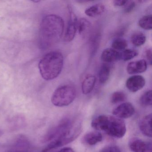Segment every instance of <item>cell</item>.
Segmentation results:
<instances>
[{
  "mask_svg": "<svg viewBox=\"0 0 152 152\" xmlns=\"http://www.w3.org/2000/svg\"><path fill=\"white\" fill-rule=\"evenodd\" d=\"M91 125L95 129L104 132L113 137H123L126 133L124 121L115 116L99 115L92 121Z\"/></svg>",
  "mask_w": 152,
  "mask_h": 152,
  "instance_id": "cell-2",
  "label": "cell"
},
{
  "mask_svg": "<svg viewBox=\"0 0 152 152\" xmlns=\"http://www.w3.org/2000/svg\"><path fill=\"white\" fill-rule=\"evenodd\" d=\"M77 135L70 136H61L58 137L52 141L42 150V152H48L50 150L54 148L60 147L64 145H66L70 142L73 141L76 138L78 137Z\"/></svg>",
  "mask_w": 152,
  "mask_h": 152,
  "instance_id": "cell-8",
  "label": "cell"
},
{
  "mask_svg": "<svg viewBox=\"0 0 152 152\" xmlns=\"http://www.w3.org/2000/svg\"><path fill=\"white\" fill-rule=\"evenodd\" d=\"M76 90L74 86L69 84L58 88L51 97V102L56 106H66L72 103L76 96Z\"/></svg>",
  "mask_w": 152,
  "mask_h": 152,
  "instance_id": "cell-4",
  "label": "cell"
},
{
  "mask_svg": "<svg viewBox=\"0 0 152 152\" xmlns=\"http://www.w3.org/2000/svg\"><path fill=\"white\" fill-rule=\"evenodd\" d=\"M91 23L85 18H82L78 21L77 30L80 35H85L91 27Z\"/></svg>",
  "mask_w": 152,
  "mask_h": 152,
  "instance_id": "cell-18",
  "label": "cell"
},
{
  "mask_svg": "<svg viewBox=\"0 0 152 152\" xmlns=\"http://www.w3.org/2000/svg\"><path fill=\"white\" fill-rule=\"evenodd\" d=\"M147 65V63L145 59H140L129 63L126 70L129 74L142 73L146 71Z\"/></svg>",
  "mask_w": 152,
  "mask_h": 152,
  "instance_id": "cell-10",
  "label": "cell"
},
{
  "mask_svg": "<svg viewBox=\"0 0 152 152\" xmlns=\"http://www.w3.org/2000/svg\"><path fill=\"white\" fill-rule=\"evenodd\" d=\"M99 152H121V149L117 146L110 145L101 149Z\"/></svg>",
  "mask_w": 152,
  "mask_h": 152,
  "instance_id": "cell-26",
  "label": "cell"
},
{
  "mask_svg": "<svg viewBox=\"0 0 152 152\" xmlns=\"http://www.w3.org/2000/svg\"><path fill=\"white\" fill-rule=\"evenodd\" d=\"M101 58L106 64L113 63L121 58V53L113 49L107 48L102 52Z\"/></svg>",
  "mask_w": 152,
  "mask_h": 152,
  "instance_id": "cell-11",
  "label": "cell"
},
{
  "mask_svg": "<svg viewBox=\"0 0 152 152\" xmlns=\"http://www.w3.org/2000/svg\"><path fill=\"white\" fill-rule=\"evenodd\" d=\"M138 55V52L135 50L125 49L121 53V58L124 61H128L137 56Z\"/></svg>",
  "mask_w": 152,
  "mask_h": 152,
  "instance_id": "cell-22",
  "label": "cell"
},
{
  "mask_svg": "<svg viewBox=\"0 0 152 152\" xmlns=\"http://www.w3.org/2000/svg\"><path fill=\"white\" fill-rule=\"evenodd\" d=\"M131 41L132 44L134 46L140 47L144 45L146 42V37L144 34L140 32H137L132 35Z\"/></svg>",
  "mask_w": 152,
  "mask_h": 152,
  "instance_id": "cell-17",
  "label": "cell"
},
{
  "mask_svg": "<svg viewBox=\"0 0 152 152\" xmlns=\"http://www.w3.org/2000/svg\"><path fill=\"white\" fill-rule=\"evenodd\" d=\"M128 46V42L126 40L121 38H117L112 43L113 49L116 50H122L125 49Z\"/></svg>",
  "mask_w": 152,
  "mask_h": 152,
  "instance_id": "cell-21",
  "label": "cell"
},
{
  "mask_svg": "<svg viewBox=\"0 0 152 152\" xmlns=\"http://www.w3.org/2000/svg\"><path fill=\"white\" fill-rule=\"evenodd\" d=\"M145 84V78L141 75L131 76L126 81V86L129 91L136 92L143 88Z\"/></svg>",
  "mask_w": 152,
  "mask_h": 152,
  "instance_id": "cell-7",
  "label": "cell"
},
{
  "mask_svg": "<svg viewBox=\"0 0 152 152\" xmlns=\"http://www.w3.org/2000/svg\"><path fill=\"white\" fill-rule=\"evenodd\" d=\"M78 19L71 8L69 7V20L64 36V41L70 42L74 39L77 31Z\"/></svg>",
  "mask_w": 152,
  "mask_h": 152,
  "instance_id": "cell-5",
  "label": "cell"
},
{
  "mask_svg": "<svg viewBox=\"0 0 152 152\" xmlns=\"http://www.w3.org/2000/svg\"><path fill=\"white\" fill-rule=\"evenodd\" d=\"M152 49L151 48L148 49L145 51V56L148 61L149 64H152Z\"/></svg>",
  "mask_w": 152,
  "mask_h": 152,
  "instance_id": "cell-27",
  "label": "cell"
},
{
  "mask_svg": "<svg viewBox=\"0 0 152 152\" xmlns=\"http://www.w3.org/2000/svg\"><path fill=\"white\" fill-rule=\"evenodd\" d=\"M64 22L62 18L55 15L46 16L40 26L39 44L41 48H48L55 45L62 38Z\"/></svg>",
  "mask_w": 152,
  "mask_h": 152,
  "instance_id": "cell-1",
  "label": "cell"
},
{
  "mask_svg": "<svg viewBox=\"0 0 152 152\" xmlns=\"http://www.w3.org/2000/svg\"><path fill=\"white\" fill-rule=\"evenodd\" d=\"M105 10V6L99 3L91 6L85 10V13L88 16L96 17L102 15Z\"/></svg>",
  "mask_w": 152,
  "mask_h": 152,
  "instance_id": "cell-15",
  "label": "cell"
},
{
  "mask_svg": "<svg viewBox=\"0 0 152 152\" xmlns=\"http://www.w3.org/2000/svg\"><path fill=\"white\" fill-rule=\"evenodd\" d=\"M127 99L126 94L122 91H116L112 94L111 98V102L113 104H118L124 102Z\"/></svg>",
  "mask_w": 152,
  "mask_h": 152,
  "instance_id": "cell-23",
  "label": "cell"
},
{
  "mask_svg": "<svg viewBox=\"0 0 152 152\" xmlns=\"http://www.w3.org/2000/svg\"><path fill=\"white\" fill-rule=\"evenodd\" d=\"M140 103L142 106L147 107L152 105V90L148 91L144 93L140 99Z\"/></svg>",
  "mask_w": 152,
  "mask_h": 152,
  "instance_id": "cell-20",
  "label": "cell"
},
{
  "mask_svg": "<svg viewBox=\"0 0 152 152\" xmlns=\"http://www.w3.org/2000/svg\"><path fill=\"white\" fill-rule=\"evenodd\" d=\"M135 113V108L132 104L124 103L115 107L113 114L115 117L120 119H127L132 116Z\"/></svg>",
  "mask_w": 152,
  "mask_h": 152,
  "instance_id": "cell-6",
  "label": "cell"
},
{
  "mask_svg": "<svg viewBox=\"0 0 152 152\" xmlns=\"http://www.w3.org/2000/svg\"><path fill=\"white\" fill-rule=\"evenodd\" d=\"M111 68L108 64L102 65L99 72V79L102 84L106 83L108 81L111 73Z\"/></svg>",
  "mask_w": 152,
  "mask_h": 152,
  "instance_id": "cell-16",
  "label": "cell"
},
{
  "mask_svg": "<svg viewBox=\"0 0 152 152\" xmlns=\"http://www.w3.org/2000/svg\"></svg>",
  "mask_w": 152,
  "mask_h": 152,
  "instance_id": "cell-30",
  "label": "cell"
},
{
  "mask_svg": "<svg viewBox=\"0 0 152 152\" xmlns=\"http://www.w3.org/2000/svg\"><path fill=\"white\" fill-rule=\"evenodd\" d=\"M138 24L144 30H152V15H147L141 18L138 22Z\"/></svg>",
  "mask_w": 152,
  "mask_h": 152,
  "instance_id": "cell-19",
  "label": "cell"
},
{
  "mask_svg": "<svg viewBox=\"0 0 152 152\" xmlns=\"http://www.w3.org/2000/svg\"><path fill=\"white\" fill-rule=\"evenodd\" d=\"M56 152H75V151L71 148L66 147L62 148Z\"/></svg>",
  "mask_w": 152,
  "mask_h": 152,
  "instance_id": "cell-29",
  "label": "cell"
},
{
  "mask_svg": "<svg viewBox=\"0 0 152 152\" xmlns=\"http://www.w3.org/2000/svg\"><path fill=\"white\" fill-rule=\"evenodd\" d=\"M152 114H149L144 116L140 122L139 127L140 131L145 136L148 137H152Z\"/></svg>",
  "mask_w": 152,
  "mask_h": 152,
  "instance_id": "cell-12",
  "label": "cell"
},
{
  "mask_svg": "<svg viewBox=\"0 0 152 152\" xmlns=\"http://www.w3.org/2000/svg\"><path fill=\"white\" fill-rule=\"evenodd\" d=\"M102 134L98 132H91L84 135L83 141L89 145H94L102 141Z\"/></svg>",
  "mask_w": 152,
  "mask_h": 152,
  "instance_id": "cell-13",
  "label": "cell"
},
{
  "mask_svg": "<svg viewBox=\"0 0 152 152\" xmlns=\"http://www.w3.org/2000/svg\"><path fill=\"white\" fill-rule=\"evenodd\" d=\"M127 1H121V0L116 1V0H115V1H113V4L115 7H124L127 3Z\"/></svg>",
  "mask_w": 152,
  "mask_h": 152,
  "instance_id": "cell-28",
  "label": "cell"
},
{
  "mask_svg": "<svg viewBox=\"0 0 152 152\" xmlns=\"http://www.w3.org/2000/svg\"><path fill=\"white\" fill-rule=\"evenodd\" d=\"M136 7V3L133 1H127L126 5L124 6V12L125 14H129L132 12Z\"/></svg>",
  "mask_w": 152,
  "mask_h": 152,
  "instance_id": "cell-25",
  "label": "cell"
},
{
  "mask_svg": "<svg viewBox=\"0 0 152 152\" xmlns=\"http://www.w3.org/2000/svg\"><path fill=\"white\" fill-rule=\"evenodd\" d=\"M100 35L99 34H95L91 39V54L94 55L97 50L100 42Z\"/></svg>",
  "mask_w": 152,
  "mask_h": 152,
  "instance_id": "cell-24",
  "label": "cell"
},
{
  "mask_svg": "<svg viewBox=\"0 0 152 152\" xmlns=\"http://www.w3.org/2000/svg\"><path fill=\"white\" fill-rule=\"evenodd\" d=\"M64 56L61 52L53 51L45 55L39 64L41 75L46 80H51L61 73L64 65Z\"/></svg>",
  "mask_w": 152,
  "mask_h": 152,
  "instance_id": "cell-3",
  "label": "cell"
},
{
  "mask_svg": "<svg viewBox=\"0 0 152 152\" xmlns=\"http://www.w3.org/2000/svg\"><path fill=\"white\" fill-rule=\"evenodd\" d=\"M96 78L94 75H89L86 76L82 83V91L84 95L89 94L95 87Z\"/></svg>",
  "mask_w": 152,
  "mask_h": 152,
  "instance_id": "cell-14",
  "label": "cell"
},
{
  "mask_svg": "<svg viewBox=\"0 0 152 152\" xmlns=\"http://www.w3.org/2000/svg\"><path fill=\"white\" fill-rule=\"evenodd\" d=\"M129 147L133 152H152L151 143L145 142L139 139H132L129 141Z\"/></svg>",
  "mask_w": 152,
  "mask_h": 152,
  "instance_id": "cell-9",
  "label": "cell"
}]
</instances>
